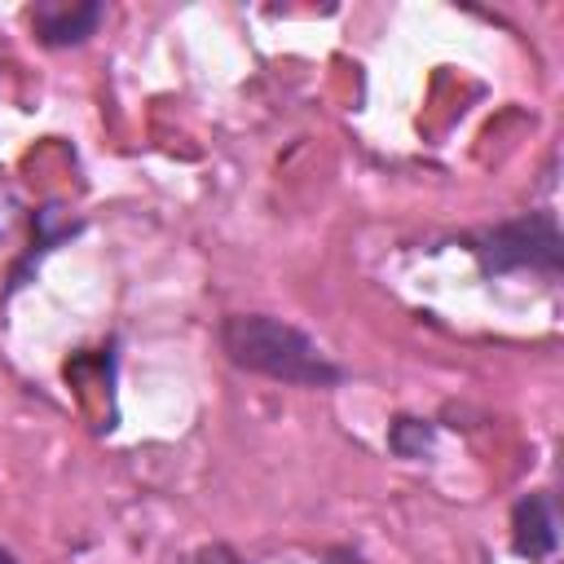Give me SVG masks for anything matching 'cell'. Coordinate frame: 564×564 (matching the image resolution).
<instances>
[{
	"label": "cell",
	"mask_w": 564,
	"mask_h": 564,
	"mask_svg": "<svg viewBox=\"0 0 564 564\" xmlns=\"http://www.w3.org/2000/svg\"><path fill=\"white\" fill-rule=\"evenodd\" d=\"M220 348L238 370L264 375L278 383L335 388L344 379V370L317 348L313 335H304L300 326H291L273 313H229L220 322Z\"/></svg>",
	"instance_id": "1"
},
{
	"label": "cell",
	"mask_w": 564,
	"mask_h": 564,
	"mask_svg": "<svg viewBox=\"0 0 564 564\" xmlns=\"http://www.w3.org/2000/svg\"><path fill=\"white\" fill-rule=\"evenodd\" d=\"M476 256L485 273H546L555 278L564 264V238H560V220L555 212H529L516 220H502L494 229H485L476 238Z\"/></svg>",
	"instance_id": "2"
},
{
	"label": "cell",
	"mask_w": 564,
	"mask_h": 564,
	"mask_svg": "<svg viewBox=\"0 0 564 564\" xmlns=\"http://www.w3.org/2000/svg\"><path fill=\"white\" fill-rule=\"evenodd\" d=\"M106 18V9L101 4H35L31 9V26H35V35L48 44V48H66V44H84L93 31H97V22Z\"/></svg>",
	"instance_id": "3"
},
{
	"label": "cell",
	"mask_w": 564,
	"mask_h": 564,
	"mask_svg": "<svg viewBox=\"0 0 564 564\" xmlns=\"http://www.w3.org/2000/svg\"><path fill=\"white\" fill-rule=\"evenodd\" d=\"M560 533H555V507L546 494H529L516 502L511 511V546L529 560H546L555 551Z\"/></svg>",
	"instance_id": "4"
},
{
	"label": "cell",
	"mask_w": 564,
	"mask_h": 564,
	"mask_svg": "<svg viewBox=\"0 0 564 564\" xmlns=\"http://www.w3.org/2000/svg\"><path fill=\"white\" fill-rule=\"evenodd\" d=\"M388 441H392V449H397L401 458H419V454L432 445V427H423L419 419H397Z\"/></svg>",
	"instance_id": "5"
},
{
	"label": "cell",
	"mask_w": 564,
	"mask_h": 564,
	"mask_svg": "<svg viewBox=\"0 0 564 564\" xmlns=\"http://www.w3.org/2000/svg\"><path fill=\"white\" fill-rule=\"evenodd\" d=\"M207 564H242V560H234V555H229L225 546H216V551L207 555Z\"/></svg>",
	"instance_id": "6"
},
{
	"label": "cell",
	"mask_w": 564,
	"mask_h": 564,
	"mask_svg": "<svg viewBox=\"0 0 564 564\" xmlns=\"http://www.w3.org/2000/svg\"><path fill=\"white\" fill-rule=\"evenodd\" d=\"M0 564H18V560H13V551H9L4 542H0Z\"/></svg>",
	"instance_id": "7"
}]
</instances>
